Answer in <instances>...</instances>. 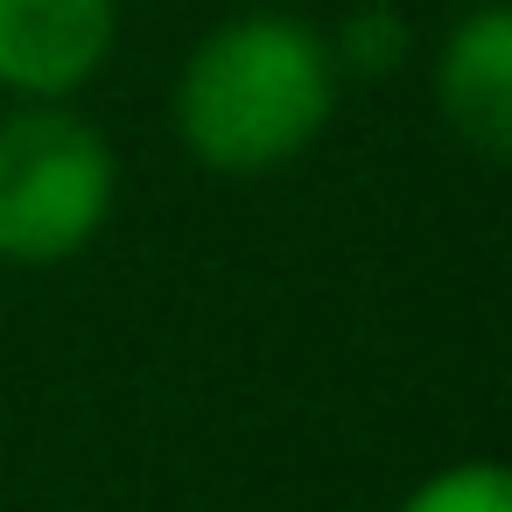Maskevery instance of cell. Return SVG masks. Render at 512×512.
I'll list each match as a JSON object with an SVG mask.
<instances>
[{"instance_id": "obj_3", "label": "cell", "mask_w": 512, "mask_h": 512, "mask_svg": "<svg viewBox=\"0 0 512 512\" xmlns=\"http://www.w3.org/2000/svg\"><path fill=\"white\" fill-rule=\"evenodd\" d=\"M120 43V0H0V92L78 99Z\"/></svg>"}, {"instance_id": "obj_6", "label": "cell", "mask_w": 512, "mask_h": 512, "mask_svg": "<svg viewBox=\"0 0 512 512\" xmlns=\"http://www.w3.org/2000/svg\"><path fill=\"white\" fill-rule=\"evenodd\" d=\"M393 512H512V463L505 456H456L428 470Z\"/></svg>"}, {"instance_id": "obj_2", "label": "cell", "mask_w": 512, "mask_h": 512, "mask_svg": "<svg viewBox=\"0 0 512 512\" xmlns=\"http://www.w3.org/2000/svg\"><path fill=\"white\" fill-rule=\"evenodd\" d=\"M120 204V155L71 99L0 113V267L78 260Z\"/></svg>"}, {"instance_id": "obj_5", "label": "cell", "mask_w": 512, "mask_h": 512, "mask_svg": "<svg viewBox=\"0 0 512 512\" xmlns=\"http://www.w3.org/2000/svg\"><path fill=\"white\" fill-rule=\"evenodd\" d=\"M323 36H330V57H337L344 78H393L407 64V50H414V22L393 8V0H358V8Z\"/></svg>"}, {"instance_id": "obj_1", "label": "cell", "mask_w": 512, "mask_h": 512, "mask_svg": "<svg viewBox=\"0 0 512 512\" xmlns=\"http://www.w3.org/2000/svg\"><path fill=\"white\" fill-rule=\"evenodd\" d=\"M337 92L344 71L316 22L288 8H246L197 36L169 113L176 141L211 176H274L323 141Z\"/></svg>"}, {"instance_id": "obj_4", "label": "cell", "mask_w": 512, "mask_h": 512, "mask_svg": "<svg viewBox=\"0 0 512 512\" xmlns=\"http://www.w3.org/2000/svg\"><path fill=\"white\" fill-rule=\"evenodd\" d=\"M435 113L491 169H512V0H477L435 50Z\"/></svg>"}]
</instances>
